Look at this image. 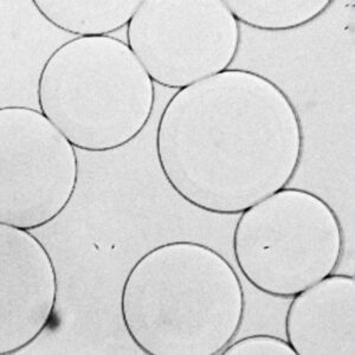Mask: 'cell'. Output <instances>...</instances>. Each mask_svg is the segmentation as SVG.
Segmentation results:
<instances>
[{
	"mask_svg": "<svg viewBox=\"0 0 355 355\" xmlns=\"http://www.w3.org/2000/svg\"><path fill=\"white\" fill-rule=\"evenodd\" d=\"M40 112L75 148L103 153L137 139L155 105L154 82L130 46L77 37L53 51L37 81Z\"/></svg>",
	"mask_w": 355,
	"mask_h": 355,
	"instance_id": "cell-3",
	"label": "cell"
},
{
	"mask_svg": "<svg viewBox=\"0 0 355 355\" xmlns=\"http://www.w3.org/2000/svg\"><path fill=\"white\" fill-rule=\"evenodd\" d=\"M222 355H296L287 340L268 334L246 336L231 343L223 349Z\"/></svg>",
	"mask_w": 355,
	"mask_h": 355,
	"instance_id": "cell-11",
	"label": "cell"
},
{
	"mask_svg": "<svg viewBox=\"0 0 355 355\" xmlns=\"http://www.w3.org/2000/svg\"><path fill=\"white\" fill-rule=\"evenodd\" d=\"M303 130L282 88L244 69L180 89L162 110L155 152L187 204L236 216L282 190L299 170Z\"/></svg>",
	"mask_w": 355,
	"mask_h": 355,
	"instance_id": "cell-1",
	"label": "cell"
},
{
	"mask_svg": "<svg viewBox=\"0 0 355 355\" xmlns=\"http://www.w3.org/2000/svg\"><path fill=\"white\" fill-rule=\"evenodd\" d=\"M125 36L152 81L177 90L227 70L241 45L223 0H145Z\"/></svg>",
	"mask_w": 355,
	"mask_h": 355,
	"instance_id": "cell-5",
	"label": "cell"
},
{
	"mask_svg": "<svg viewBox=\"0 0 355 355\" xmlns=\"http://www.w3.org/2000/svg\"><path fill=\"white\" fill-rule=\"evenodd\" d=\"M45 21L78 37L108 36L125 28L140 8L139 0H33Z\"/></svg>",
	"mask_w": 355,
	"mask_h": 355,
	"instance_id": "cell-9",
	"label": "cell"
},
{
	"mask_svg": "<svg viewBox=\"0 0 355 355\" xmlns=\"http://www.w3.org/2000/svg\"><path fill=\"white\" fill-rule=\"evenodd\" d=\"M288 307L286 338L296 355H355V279L331 274Z\"/></svg>",
	"mask_w": 355,
	"mask_h": 355,
	"instance_id": "cell-8",
	"label": "cell"
},
{
	"mask_svg": "<svg viewBox=\"0 0 355 355\" xmlns=\"http://www.w3.org/2000/svg\"><path fill=\"white\" fill-rule=\"evenodd\" d=\"M245 296L234 266L202 243L142 254L120 295L122 323L147 355H218L242 326Z\"/></svg>",
	"mask_w": 355,
	"mask_h": 355,
	"instance_id": "cell-2",
	"label": "cell"
},
{
	"mask_svg": "<svg viewBox=\"0 0 355 355\" xmlns=\"http://www.w3.org/2000/svg\"><path fill=\"white\" fill-rule=\"evenodd\" d=\"M239 23L262 31H288L302 28L322 16L328 0H226Z\"/></svg>",
	"mask_w": 355,
	"mask_h": 355,
	"instance_id": "cell-10",
	"label": "cell"
},
{
	"mask_svg": "<svg viewBox=\"0 0 355 355\" xmlns=\"http://www.w3.org/2000/svg\"><path fill=\"white\" fill-rule=\"evenodd\" d=\"M232 251L252 287L291 299L336 270L343 251V226L318 194L284 187L241 214Z\"/></svg>",
	"mask_w": 355,
	"mask_h": 355,
	"instance_id": "cell-4",
	"label": "cell"
},
{
	"mask_svg": "<svg viewBox=\"0 0 355 355\" xmlns=\"http://www.w3.org/2000/svg\"><path fill=\"white\" fill-rule=\"evenodd\" d=\"M77 182L75 147L40 110L0 108V224L48 225L68 207Z\"/></svg>",
	"mask_w": 355,
	"mask_h": 355,
	"instance_id": "cell-6",
	"label": "cell"
},
{
	"mask_svg": "<svg viewBox=\"0 0 355 355\" xmlns=\"http://www.w3.org/2000/svg\"><path fill=\"white\" fill-rule=\"evenodd\" d=\"M56 268L30 231L0 224V354H16L48 327L56 307Z\"/></svg>",
	"mask_w": 355,
	"mask_h": 355,
	"instance_id": "cell-7",
	"label": "cell"
}]
</instances>
